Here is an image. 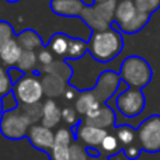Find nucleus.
<instances>
[{"label":"nucleus","instance_id":"f257e3e1","mask_svg":"<svg viewBox=\"0 0 160 160\" xmlns=\"http://www.w3.org/2000/svg\"><path fill=\"white\" fill-rule=\"evenodd\" d=\"M124 49V38L115 22L108 30L91 32L88 39V53L97 62L107 63L115 59Z\"/></svg>","mask_w":160,"mask_h":160},{"label":"nucleus","instance_id":"f03ea898","mask_svg":"<svg viewBox=\"0 0 160 160\" xmlns=\"http://www.w3.org/2000/svg\"><path fill=\"white\" fill-rule=\"evenodd\" d=\"M150 16L138 10L133 0H118L114 22L124 34H138L148 25Z\"/></svg>","mask_w":160,"mask_h":160},{"label":"nucleus","instance_id":"7ed1b4c3","mask_svg":"<svg viewBox=\"0 0 160 160\" xmlns=\"http://www.w3.org/2000/svg\"><path fill=\"white\" fill-rule=\"evenodd\" d=\"M119 76L128 87L143 88L152 82L153 70L146 59L138 55H131L122 61Z\"/></svg>","mask_w":160,"mask_h":160},{"label":"nucleus","instance_id":"20e7f679","mask_svg":"<svg viewBox=\"0 0 160 160\" xmlns=\"http://www.w3.org/2000/svg\"><path fill=\"white\" fill-rule=\"evenodd\" d=\"M117 4L118 0H110V2L94 3L93 6H86L80 14V18L91 30V32L105 31L114 22Z\"/></svg>","mask_w":160,"mask_h":160},{"label":"nucleus","instance_id":"39448f33","mask_svg":"<svg viewBox=\"0 0 160 160\" xmlns=\"http://www.w3.org/2000/svg\"><path fill=\"white\" fill-rule=\"evenodd\" d=\"M31 125V121L20 108V105L16 110L6 111L0 115V133L10 141L27 138Z\"/></svg>","mask_w":160,"mask_h":160},{"label":"nucleus","instance_id":"423d86ee","mask_svg":"<svg viewBox=\"0 0 160 160\" xmlns=\"http://www.w3.org/2000/svg\"><path fill=\"white\" fill-rule=\"evenodd\" d=\"M13 93L18 104H35L41 102L44 96L41 76L38 73H28L13 86Z\"/></svg>","mask_w":160,"mask_h":160},{"label":"nucleus","instance_id":"0eeeda50","mask_svg":"<svg viewBox=\"0 0 160 160\" xmlns=\"http://www.w3.org/2000/svg\"><path fill=\"white\" fill-rule=\"evenodd\" d=\"M138 139L143 152L159 153L160 152V115L153 114L141 122L138 128Z\"/></svg>","mask_w":160,"mask_h":160},{"label":"nucleus","instance_id":"6e6552de","mask_svg":"<svg viewBox=\"0 0 160 160\" xmlns=\"http://www.w3.org/2000/svg\"><path fill=\"white\" fill-rule=\"evenodd\" d=\"M115 104L118 111L127 118H135L141 115L146 105V98L142 88L128 87L117 96Z\"/></svg>","mask_w":160,"mask_h":160},{"label":"nucleus","instance_id":"1a4fd4ad","mask_svg":"<svg viewBox=\"0 0 160 160\" xmlns=\"http://www.w3.org/2000/svg\"><path fill=\"white\" fill-rule=\"evenodd\" d=\"M122 83V79L119 73L114 70H104L98 76L94 87L91 88L93 94L101 104H107V101L118 91L119 86Z\"/></svg>","mask_w":160,"mask_h":160},{"label":"nucleus","instance_id":"9d476101","mask_svg":"<svg viewBox=\"0 0 160 160\" xmlns=\"http://www.w3.org/2000/svg\"><path fill=\"white\" fill-rule=\"evenodd\" d=\"M72 131L75 132L76 141H79L82 145H84L87 149H94L97 152V149L100 148L102 139L107 136V133L110 131L101 129V128H96L87 125L80 119V122L75 127H72Z\"/></svg>","mask_w":160,"mask_h":160},{"label":"nucleus","instance_id":"9b49d317","mask_svg":"<svg viewBox=\"0 0 160 160\" xmlns=\"http://www.w3.org/2000/svg\"><path fill=\"white\" fill-rule=\"evenodd\" d=\"M27 139L37 150L49 155L55 143V132L51 128L44 127L42 124H34L28 131Z\"/></svg>","mask_w":160,"mask_h":160},{"label":"nucleus","instance_id":"f8f14e48","mask_svg":"<svg viewBox=\"0 0 160 160\" xmlns=\"http://www.w3.org/2000/svg\"><path fill=\"white\" fill-rule=\"evenodd\" d=\"M76 141L75 132L72 128H59L55 132V143L49 152L51 160H69L70 146Z\"/></svg>","mask_w":160,"mask_h":160},{"label":"nucleus","instance_id":"ddd939ff","mask_svg":"<svg viewBox=\"0 0 160 160\" xmlns=\"http://www.w3.org/2000/svg\"><path fill=\"white\" fill-rule=\"evenodd\" d=\"M82 121L87 125H91V127L110 131L111 128L115 127L117 117H115V112L112 111V108L108 107L107 104H101L96 111L83 117Z\"/></svg>","mask_w":160,"mask_h":160},{"label":"nucleus","instance_id":"4468645a","mask_svg":"<svg viewBox=\"0 0 160 160\" xmlns=\"http://www.w3.org/2000/svg\"><path fill=\"white\" fill-rule=\"evenodd\" d=\"M49 6L52 13L61 17H80L86 7L82 0H51Z\"/></svg>","mask_w":160,"mask_h":160},{"label":"nucleus","instance_id":"2eb2a0df","mask_svg":"<svg viewBox=\"0 0 160 160\" xmlns=\"http://www.w3.org/2000/svg\"><path fill=\"white\" fill-rule=\"evenodd\" d=\"M41 76V83H42V90H44V96L48 98H55V97L63 96L65 91L68 88V82L58 76L53 75H39Z\"/></svg>","mask_w":160,"mask_h":160},{"label":"nucleus","instance_id":"dca6fc26","mask_svg":"<svg viewBox=\"0 0 160 160\" xmlns=\"http://www.w3.org/2000/svg\"><path fill=\"white\" fill-rule=\"evenodd\" d=\"M100 105H101V102L96 98L91 88L90 90L80 91L78 98H76V111H78L79 115H82V118L91 114L93 111H96Z\"/></svg>","mask_w":160,"mask_h":160},{"label":"nucleus","instance_id":"f3484780","mask_svg":"<svg viewBox=\"0 0 160 160\" xmlns=\"http://www.w3.org/2000/svg\"><path fill=\"white\" fill-rule=\"evenodd\" d=\"M62 119V110L59 108V105L53 101L52 98H48L44 102V111H42V119L41 124L47 128L52 129L53 127L61 122Z\"/></svg>","mask_w":160,"mask_h":160},{"label":"nucleus","instance_id":"a211bd4d","mask_svg":"<svg viewBox=\"0 0 160 160\" xmlns=\"http://www.w3.org/2000/svg\"><path fill=\"white\" fill-rule=\"evenodd\" d=\"M17 42L20 44L22 51H39L41 48H44V42H42V38L38 35V32L31 28H27V30L21 31L20 34L16 35Z\"/></svg>","mask_w":160,"mask_h":160},{"label":"nucleus","instance_id":"6ab92c4d","mask_svg":"<svg viewBox=\"0 0 160 160\" xmlns=\"http://www.w3.org/2000/svg\"><path fill=\"white\" fill-rule=\"evenodd\" d=\"M38 75H42V73H47V75H53L58 76V78L69 82V79L72 78L73 70L70 68V65L68 63V61H62V59H55L51 65L48 66H42L38 69Z\"/></svg>","mask_w":160,"mask_h":160},{"label":"nucleus","instance_id":"aec40b11","mask_svg":"<svg viewBox=\"0 0 160 160\" xmlns=\"http://www.w3.org/2000/svg\"><path fill=\"white\" fill-rule=\"evenodd\" d=\"M114 133L117 135L119 143H121L122 150L128 149L132 146H138L139 139H138V131L135 128H132L131 125H119L114 129Z\"/></svg>","mask_w":160,"mask_h":160},{"label":"nucleus","instance_id":"412c9836","mask_svg":"<svg viewBox=\"0 0 160 160\" xmlns=\"http://www.w3.org/2000/svg\"><path fill=\"white\" fill-rule=\"evenodd\" d=\"M21 53H22L21 47H20V44L17 42V39L14 38L2 49V52H0V62H2L6 68H13L17 65Z\"/></svg>","mask_w":160,"mask_h":160},{"label":"nucleus","instance_id":"4be33fe9","mask_svg":"<svg viewBox=\"0 0 160 160\" xmlns=\"http://www.w3.org/2000/svg\"><path fill=\"white\" fill-rule=\"evenodd\" d=\"M69 42H70L69 35L58 32V34H55V35L51 37L47 48L53 53V55L66 59V53H68V49H69Z\"/></svg>","mask_w":160,"mask_h":160},{"label":"nucleus","instance_id":"5701e85b","mask_svg":"<svg viewBox=\"0 0 160 160\" xmlns=\"http://www.w3.org/2000/svg\"><path fill=\"white\" fill-rule=\"evenodd\" d=\"M97 152H98L100 156H104V158H108V159L118 155L119 152H122L121 143H119L115 133L108 132L107 136L102 139V142H101V145H100V148L97 149Z\"/></svg>","mask_w":160,"mask_h":160},{"label":"nucleus","instance_id":"b1692460","mask_svg":"<svg viewBox=\"0 0 160 160\" xmlns=\"http://www.w3.org/2000/svg\"><path fill=\"white\" fill-rule=\"evenodd\" d=\"M38 55L35 51H22L21 56H20L18 62H17L16 68L28 75V73H37L38 72Z\"/></svg>","mask_w":160,"mask_h":160},{"label":"nucleus","instance_id":"393cba45","mask_svg":"<svg viewBox=\"0 0 160 160\" xmlns=\"http://www.w3.org/2000/svg\"><path fill=\"white\" fill-rule=\"evenodd\" d=\"M88 51V42L80 38H72L70 37L69 42V49L66 53V59L65 61H79L86 55Z\"/></svg>","mask_w":160,"mask_h":160},{"label":"nucleus","instance_id":"a878e982","mask_svg":"<svg viewBox=\"0 0 160 160\" xmlns=\"http://www.w3.org/2000/svg\"><path fill=\"white\" fill-rule=\"evenodd\" d=\"M20 108L24 111V114L28 117L31 124H38L42 119V111H44V104L35 102V104H20Z\"/></svg>","mask_w":160,"mask_h":160},{"label":"nucleus","instance_id":"bb28decb","mask_svg":"<svg viewBox=\"0 0 160 160\" xmlns=\"http://www.w3.org/2000/svg\"><path fill=\"white\" fill-rule=\"evenodd\" d=\"M14 38H16V32H14V28L11 27V24H8L4 20H0V52Z\"/></svg>","mask_w":160,"mask_h":160},{"label":"nucleus","instance_id":"cd10ccee","mask_svg":"<svg viewBox=\"0 0 160 160\" xmlns=\"http://www.w3.org/2000/svg\"><path fill=\"white\" fill-rule=\"evenodd\" d=\"M13 91V82L8 75V68L0 62V97Z\"/></svg>","mask_w":160,"mask_h":160},{"label":"nucleus","instance_id":"c85d7f7f","mask_svg":"<svg viewBox=\"0 0 160 160\" xmlns=\"http://www.w3.org/2000/svg\"><path fill=\"white\" fill-rule=\"evenodd\" d=\"M139 11L152 16L160 8V0H133Z\"/></svg>","mask_w":160,"mask_h":160},{"label":"nucleus","instance_id":"c756f323","mask_svg":"<svg viewBox=\"0 0 160 160\" xmlns=\"http://www.w3.org/2000/svg\"><path fill=\"white\" fill-rule=\"evenodd\" d=\"M90 155L87 152V148L82 145L79 141H75L70 146V156L69 160H88Z\"/></svg>","mask_w":160,"mask_h":160},{"label":"nucleus","instance_id":"7c9ffc66","mask_svg":"<svg viewBox=\"0 0 160 160\" xmlns=\"http://www.w3.org/2000/svg\"><path fill=\"white\" fill-rule=\"evenodd\" d=\"M78 111H76V108H70V107H66L62 110V119H63L65 122H66L68 125H69L70 128L75 127V125H78L80 122V119L78 118Z\"/></svg>","mask_w":160,"mask_h":160},{"label":"nucleus","instance_id":"2f4dec72","mask_svg":"<svg viewBox=\"0 0 160 160\" xmlns=\"http://www.w3.org/2000/svg\"><path fill=\"white\" fill-rule=\"evenodd\" d=\"M2 102H3V111H11V110H16L17 107H18V100L16 98V96H14L13 91H10V93L4 94V96H2Z\"/></svg>","mask_w":160,"mask_h":160},{"label":"nucleus","instance_id":"473e14b6","mask_svg":"<svg viewBox=\"0 0 160 160\" xmlns=\"http://www.w3.org/2000/svg\"><path fill=\"white\" fill-rule=\"evenodd\" d=\"M37 55H38V62L41 63V68L48 66V65H51L55 61V59H53V53L51 52L48 48H41V49L37 52Z\"/></svg>","mask_w":160,"mask_h":160},{"label":"nucleus","instance_id":"72a5a7b5","mask_svg":"<svg viewBox=\"0 0 160 160\" xmlns=\"http://www.w3.org/2000/svg\"><path fill=\"white\" fill-rule=\"evenodd\" d=\"M8 75H10V79H11V82H13V86H14L18 80H21L24 78L25 73L22 72V70H20L18 68L13 66V68H8Z\"/></svg>","mask_w":160,"mask_h":160},{"label":"nucleus","instance_id":"f704fd0d","mask_svg":"<svg viewBox=\"0 0 160 160\" xmlns=\"http://www.w3.org/2000/svg\"><path fill=\"white\" fill-rule=\"evenodd\" d=\"M63 96H65V98H66V100H76V98H78V96H79V94L76 93V90H75V88H72V87H68V88H66V91H65V94H63Z\"/></svg>","mask_w":160,"mask_h":160},{"label":"nucleus","instance_id":"c9c22d12","mask_svg":"<svg viewBox=\"0 0 160 160\" xmlns=\"http://www.w3.org/2000/svg\"><path fill=\"white\" fill-rule=\"evenodd\" d=\"M88 160H110L108 158H104V156H90Z\"/></svg>","mask_w":160,"mask_h":160},{"label":"nucleus","instance_id":"e433bc0d","mask_svg":"<svg viewBox=\"0 0 160 160\" xmlns=\"http://www.w3.org/2000/svg\"><path fill=\"white\" fill-rule=\"evenodd\" d=\"M82 2L84 3V6H93L94 3H96L94 0H82Z\"/></svg>","mask_w":160,"mask_h":160},{"label":"nucleus","instance_id":"4c0bfd02","mask_svg":"<svg viewBox=\"0 0 160 160\" xmlns=\"http://www.w3.org/2000/svg\"><path fill=\"white\" fill-rule=\"evenodd\" d=\"M3 112H4V111H3V102H2V97H0V115H2Z\"/></svg>","mask_w":160,"mask_h":160},{"label":"nucleus","instance_id":"58836bf2","mask_svg":"<svg viewBox=\"0 0 160 160\" xmlns=\"http://www.w3.org/2000/svg\"><path fill=\"white\" fill-rule=\"evenodd\" d=\"M96 3H102V2H110V0H94Z\"/></svg>","mask_w":160,"mask_h":160},{"label":"nucleus","instance_id":"ea45409f","mask_svg":"<svg viewBox=\"0 0 160 160\" xmlns=\"http://www.w3.org/2000/svg\"><path fill=\"white\" fill-rule=\"evenodd\" d=\"M6 2H8V3H17V2H20V0H6Z\"/></svg>","mask_w":160,"mask_h":160}]
</instances>
